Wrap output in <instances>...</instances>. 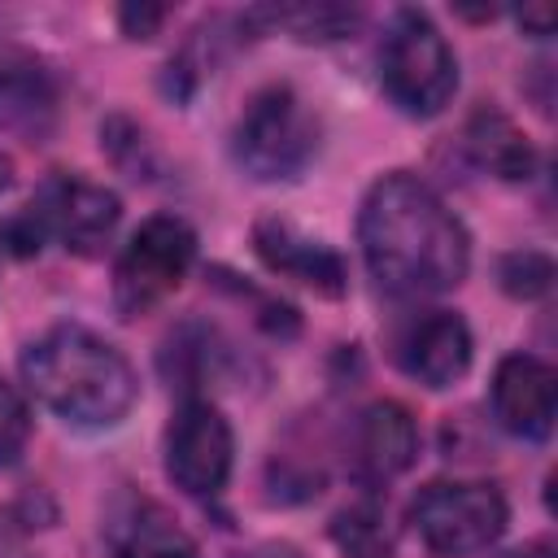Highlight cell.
Segmentation results:
<instances>
[{
  "label": "cell",
  "instance_id": "14",
  "mask_svg": "<svg viewBox=\"0 0 558 558\" xmlns=\"http://www.w3.org/2000/svg\"><path fill=\"white\" fill-rule=\"evenodd\" d=\"M57 118V87L44 65L26 57H0V135L39 144Z\"/></svg>",
  "mask_w": 558,
  "mask_h": 558
},
{
  "label": "cell",
  "instance_id": "13",
  "mask_svg": "<svg viewBox=\"0 0 558 558\" xmlns=\"http://www.w3.org/2000/svg\"><path fill=\"white\" fill-rule=\"evenodd\" d=\"M418 453V427L414 414L397 401H371L357 414L353 427V462L366 480H392L401 475Z\"/></svg>",
  "mask_w": 558,
  "mask_h": 558
},
{
  "label": "cell",
  "instance_id": "22",
  "mask_svg": "<svg viewBox=\"0 0 558 558\" xmlns=\"http://www.w3.org/2000/svg\"><path fill=\"white\" fill-rule=\"evenodd\" d=\"M240 558H301V554L288 549V545H257V549H248V554H240Z\"/></svg>",
  "mask_w": 558,
  "mask_h": 558
},
{
  "label": "cell",
  "instance_id": "23",
  "mask_svg": "<svg viewBox=\"0 0 558 558\" xmlns=\"http://www.w3.org/2000/svg\"><path fill=\"white\" fill-rule=\"evenodd\" d=\"M506 558H554V545L549 541H536V545H523V549H514Z\"/></svg>",
  "mask_w": 558,
  "mask_h": 558
},
{
  "label": "cell",
  "instance_id": "8",
  "mask_svg": "<svg viewBox=\"0 0 558 558\" xmlns=\"http://www.w3.org/2000/svg\"><path fill=\"white\" fill-rule=\"evenodd\" d=\"M231 423L205 397H187L166 427V475L192 497H214L231 475Z\"/></svg>",
  "mask_w": 558,
  "mask_h": 558
},
{
  "label": "cell",
  "instance_id": "1",
  "mask_svg": "<svg viewBox=\"0 0 558 558\" xmlns=\"http://www.w3.org/2000/svg\"><path fill=\"white\" fill-rule=\"evenodd\" d=\"M357 244L371 279L392 296L449 292L471 266V240L458 214L405 170L375 179L362 196Z\"/></svg>",
  "mask_w": 558,
  "mask_h": 558
},
{
  "label": "cell",
  "instance_id": "4",
  "mask_svg": "<svg viewBox=\"0 0 558 558\" xmlns=\"http://www.w3.org/2000/svg\"><path fill=\"white\" fill-rule=\"evenodd\" d=\"M231 153L240 170L262 183L296 179L318 153V118L288 83H270L244 105L231 131Z\"/></svg>",
  "mask_w": 558,
  "mask_h": 558
},
{
  "label": "cell",
  "instance_id": "11",
  "mask_svg": "<svg viewBox=\"0 0 558 558\" xmlns=\"http://www.w3.org/2000/svg\"><path fill=\"white\" fill-rule=\"evenodd\" d=\"M105 541L113 558H201L196 541L153 497L122 493L105 514Z\"/></svg>",
  "mask_w": 558,
  "mask_h": 558
},
{
  "label": "cell",
  "instance_id": "19",
  "mask_svg": "<svg viewBox=\"0 0 558 558\" xmlns=\"http://www.w3.org/2000/svg\"><path fill=\"white\" fill-rule=\"evenodd\" d=\"M275 17L288 22V26H296L301 39H336V35L353 22V13L331 9V4H318V9H283V13H275Z\"/></svg>",
  "mask_w": 558,
  "mask_h": 558
},
{
  "label": "cell",
  "instance_id": "3",
  "mask_svg": "<svg viewBox=\"0 0 558 558\" xmlns=\"http://www.w3.org/2000/svg\"><path fill=\"white\" fill-rule=\"evenodd\" d=\"M379 83L388 100L410 118H432L453 100L458 57L427 13L401 9L388 22L379 44Z\"/></svg>",
  "mask_w": 558,
  "mask_h": 558
},
{
  "label": "cell",
  "instance_id": "21",
  "mask_svg": "<svg viewBox=\"0 0 558 558\" xmlns=\"http://www.w3.org/2000/svg\"><path fill=\"white\" fill-rule=\"evenodd\" d=\"M519 22H523V26H536V35H549V31H554V13H549V9H523Z\"/></svg>",
  "mask_w": 558,
  "mask_h": 558
},
{
  "label": "cell",
  "instance_id": "2",
  "mask_svg": "<svg viewBox=\"0 0 558 558\" xmlns=\"http://www.w3.org/2000/svg\"><path fill=\"white\" fill-rule=\"evenodd\" d=\"M22 384L70 427H113L126 418L140 392L126 353L78 323H57L26 344Z\"/></svg>",
  "mask_w": 558,
  "mask_h": 558
},
{
  "label": "cell",
  "instance_id": "6",
  "mask_svg": "<svg viewBox=\"0 0 558 558\" xmlns=\"http://www.w3.org/2000/svg\"><path fill=\"white\" fill-rule=\"evenodd\" d=\"M192 257H196V235L183 218H174V214L144 218L113 266L118 314L135 318V314H148L153 305H161L183 283Z\"/></svg>",
  "mask_w": 558,
  "mask_h": 558
},
{
  "label": "cell",
  "instance_id": "12",
  "mask_svg": "<svg viewBox=\"0 0 558 558\" xmlns=\"http://www.w3.org/2000/svg\"><path fill=\"white\" fill-rule=\"evenodd\" d=\"M253 248H257V257L270 270L288 275V279H296V283H305V288H314L323 296H340L344 292V279L349 275H344L340 253L331 244L296 231L283 218H262L253 227Z\"/></svg>",
  "mask_w": 558,
  "mask_h": 558
},
{
  "label": "cell",
  "instance_id": "5",
  "mask_svg": "<svg viewBox=\"0 0 558 558\" xmlns=\"http://www.w3.org/2000/svg\"><path fill=\"white\" fill-rule=\"evenodd\" d=\"M410 527L436 558H471L506 532V497L484 480H436L410 501Z\"/></svg>",
  "mask_w": 558,
  "mask_h": 558
},
{
  "label": "cell",
  "instance_id": "16",
  "mask_svg": "<svg viewBox=\"0 0 558 558\" xmlns=\"http://www.w3.org/2000/svg\"><path fill=\"white\" fill-rule=\"evenodd\" d=\"M501 288L510 292V296H523V301H532V296H545L549 292V283H554V262L545 257V253H536V248H519V253H506L501 257Z\"/></svg>",
  "mask_w": 558,
  "mask_h": 558
},
{
  "label": "cell",
  "instance_id": "24",
  "mask_svg": "<svg viewBox=\"0 0 558 558\" xmlns=\"http://www.w3.org/2000/svg\"><path fill=\"white\" fill-rule=\"evenodd\" d=\"M9 174H13V166H9V157H4V153H0V192H4V187H9Z\"/></svg>",
  "mask_w": 558,
  "mask_h": 558
},
{
  "label": "cell",
  "instance_id": "7",
  "mask_svg": "<svg viewBox=\"0 0 558 558\" xmlns=\"http://www.w3.org/2000/svg\"><path fill=\"white\" fill-rule=\"evenodd\" d=\"M31 214L44 240H61V248L78 257H96L118 231L122 201L105 183H92L83 174H52L31 201Z\"/></svg>",
  "mask_w": 558,
  "mask_h": 558
},
{
  "label": "cell",
  "instance_id": "20",
  "mask_svg": "<svg viewBox=\"0 0 558 558\" xmlns=\"http://www.w3.org/2000/svg\"><path fill=\"white\" fill-rule=\"evenodd\" d=\"M157 22H161V9H153V4H144V9H135V4L122 9V26H126L131 39H148Z\"/></svg>",
  "mask_w": 558,
  "mask_h": 558
},
{
  "label": "cell",
  "instance_id": "18",
  "mask_svg": "<svg viewBox=\"0 0 558 558\" xmlns=\"http://www.w3.org/2000/svg\"><path fill=\"white\" fill-rule=\"evenodd\" d=\"M26 440H31V410L9 384H0V466H13Z\"/></svg>",
  "mask_w": 558,
  "mask_h": 558
},
{
  "label": "cell",
  "instance_id": "9",
  "mask_svg": "<svg viewBox=\"0 0 558 558\" xmlns=\"http://www.w3.org/2000/svg\"><path fill=\"white\" fill-rule=\"evenodd\" d=\"M392 362L427 388H449L471 366V331L453 310H418L392 331Z\"/></svg>",
  "mask_w": 558,
  "mask_h": 558
},
{
  "label": "cell",
  "instance_id": "15",
  "mask_svg": "<svg viewBox=\"0 0 558 558\" xmlns=\"http://www.w3.org/2000/svg\"><path fill=\"white\" fill-rule=\"evenodd\" d=\"M466 148H471L480 170H488V174H497L506 183L532 179L536 153H532L527 135L501 109H475V118L466 122Z\"/></svg>",
  "mask_w": 558,
  "mask_h": 558
},
{
  "label": "cell",
  "instance_id": "17",
  "mask_svg": "<svg viewBox=\"0 0 558 558\" xmlns=\"http://www.w3.org/2000/svg\"><path fill=\"white\" fill-rule=\"evenodd\" d=\"M336 536L353 558H384L388 554V536L379 527V510H371V506H357V510L340 514Z\"/></svg>",
  "mask_w": 558,
  "mask_h": 558
},
{
  "label": "cell",
  "instance_id": "10",
  "mask_svg": "<svg viewBox=\"0 0 558 558\" xmlns=\"http://www.w3.org/2000/svg\"><path fill=\"white\" fill-rule=\"evenodd\" d=\"M493 418L523 440H545L558 410V379L554 366L532 353H506L493 371Z\"/></svg>",
  "mask_w": 558,
  "mask_h": 558
}]
</instances>
